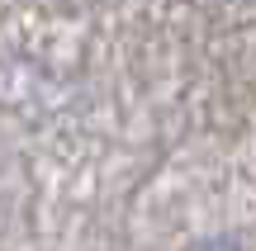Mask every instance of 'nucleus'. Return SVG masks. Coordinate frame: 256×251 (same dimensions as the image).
<instances>
[{
    "label": "nucleus",
    "instance_id": "1",
    "mask_svg": "<svg viewBox=\"0 0 256 251\" xmlns=\"http://www.w3.org/2000/svg\"><path fill=\"white\" fill-rule=\"evenodd\" d=\"M204 251H242L238 242H232V237H218V242H209V247H204Z\"/></svg>",
    "mask_w": 256,
    "mask_h": 251
}]
</instances>
